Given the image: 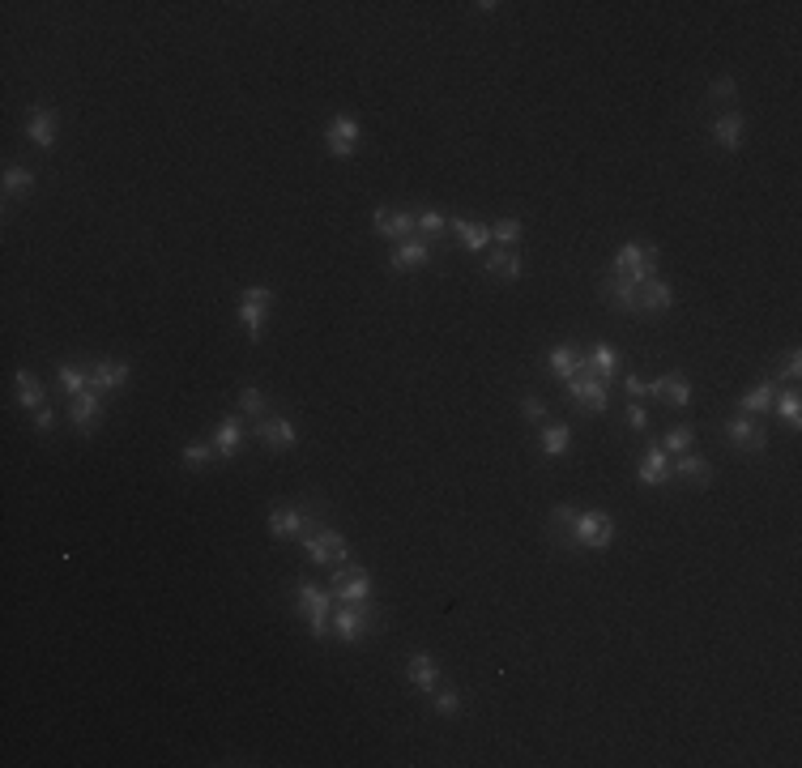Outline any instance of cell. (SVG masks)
Here are the masks:
<instances>
[{"label": "cell", "mask_w": 802, "mask_h": 768, "mask_svg": "<svg viewBox=\"0 0 802 768\" xmlns=\"http://www.w3.org/2000/svg\"><path fill=\"white\" fill-rule=\"evenodd\" d=\"M291 602H295V611L303 615V623H308V636L312 640H329L333 636V594H329V585H316L312 576H295L291 585Z\"/></svg>", "instance_id": "1"}, {"label": "cell", "mask_w": 802, "mask_h": 768, "mask_svg": "<svg viewBox=\"0 0 802 768\" xmlns=\"http://www.w3.org/2000/svg\"><path fill=\"white\" fill-rule=\"evenodd\" d=\"M320 521H329V508L320 500H295V504H274L265 517V530L278 542H295L303 534L320 530Z\"/></svg>", "instance_id": "2"}, {"label": "cell", "mask_w": 802, "mask_h": 768, "mask_svg": "<svg viewBox=\"0 0 802 768\" xmlns=\"http://www.w3.org/2000/svg\"><path fill=\"white\" fill-rule=\"evenodd\" d=\"M384 632V611L372 602H338L333 606V640L342 645H359L367 636H380Z\"/></svg>", "instance_id": "3"}, {"label": "cell", "mask_w": 802, "mask_h": 768, "mask_svg": "<svg viewBox=\"0 0 802 768\" xmlns=\"http://www.w3.org/2000/svg\"><path fill=\"white\" fill-rule=\"evenodd\" d=\"M657 265H662V248H657L653 239H628V244H619V252H615V261H611L606 274L640 286V282L657 278Z\"/></svg>", "instance_id": "4"}, {"label": "cell", "mask_w": 802, "mask_h": 768, "mask_svg": "<svg viewBox=\"0 0 802 768\" xmlns=\"http://www.w3.org/2000/svg\"><path fill=\"white\" fill-rule=\"evenodd\" d=\"M269 312H274V286H244V291H239V299H235V325L244 329V338L252 346L265 342Z\"/></svg>", "instance_id": "5"}, {"label": "cell", "mask_w": 802, "mask_h": 768, "mask_svg": "<svg viewBox=\"0 0 802 768\" xmlns=\"http://www.w3.org/2000/svg\"><path fill=\"white\" fill-rule=\"evenodd\" d=\"M615 542V517L606 508H576L572 551H606Z\"/></svg>", "instance_id": "6"}, {"label": "cell", "mask_w": 802, "mask_h": 768, "mask_svg": "<svg viewBox=\"0 0 802 768\" xmlns=\"http://www.w3.org/2000/svg\"><path fill=\"white\" fill-rule=\"evenodd\" d=\"M329 594H333V602H372L376 576L363 564H355V559H346V564L329 568Z\"/></svg>", "instance_id": "7"}, {"label": "cell", "mask_w": 802, "mask_h": 768, "mask_svg": "<svg viewBox=\"0 0 802 768\" xmlns=\"http://www.w3.org/2000/svg\"><path fill=\"white\" fill-rule=\"evenodd\" d=\"M303 555H308L312 568H338L350 559V538L342 530H333V525H320V530L303 534Z\"/></svg>", "instance_id": "8"}, {"label": "cell", "mask_w": 802, "mask_h": 768, "mask_svg": "<svg viewBox=\"0 0 802 768\" xmlns=\"http://www.w3.org/2000/svg\"><path fill=\"white\" fill-rule=\"evenodd\" d=\"M22 137H26L39 154H52V150H56V137H60V111H56V107H43V103L26 107V116H22Z\"/></svg>", "instance_id": "9"}, {"label": "cell", "mask_w": 802, "mask_h": 768, "mask_svg": "<svg viewBox=\"0 0 802 768\" xmlns=\"http://www.w3.org/2000/svg\"><path fill=\"white\" fill-rule=\"evenodd\" d=\"M721 436H726L730 448H739V453H751V457L768 453V427L760 419H747V414H730V419L721 423Z\"/></svg>", "instance_id": "10"}, {"label": "cell", "mask_w": 802, "mask_h": 768, "mask_svg": "<svg viewBox=\"0 0 802 768\" xmlns=\"http://www.w3.org/2000/svg\"><path fill=\"white\" fill-rule=\"evenodd\" d=\"M564 397H568L572 406L589 410V414H606V410H611V384L598 380V376H589V372H576L572 380H564Z\"/></svg>", "instance_id": "11"}, {"label": "cell", "mask_w": 802, "mask_h": 768, "mask_svg": "<svg viewBox=\"0 0 802 768\" xmlns=\"http://www.w3.org/2000/svg\"><path fill=\"white\" fill-rule=\"evenodd\" d=\"M103 414H107V397H103V393H94V389H86V393L69 397L64 423H69V427L77 431V436H94V431L103 427Z\"/></svg>", "instance_id": "12"}, {"label": "cell", "mask_w": 802, "mask_h": 768, "mask_svg": "<svg viewBox=\"0 0 802 768\" xmlns=\"http://www.w3.org/2000/svg\"><path fill=\"white\" fill-rule=\"evenodd\" d=\"M359 137H363V124L350 116V111H333L329 124H325V154L329 158H355Z\"/></svg>", "instance_id": "13"}, {"label": "cell", "mask_w": 802, "mask_h": 768, "mask_svg": "<svg viewBox=\"0 0 802 768\" xmlns=\"http://www.w3.org/2000/svg\"><path fill=\"white\" fill-rule=\"evenodd\" d=\"M252 436L265 444V453H286V448L299 444V427L291 423V414L274 410V414H265V419L252 423Z\"/></svg>", "instance_id": "14"}, {"label": "cell", "mask_w": 802, "mask_h": 768, "mask_svg": "<svg viewBox=\"0 0 802 768\" xmlns=\"http://www.w3.org/2000/svg\"><path fill=\"white\" fill-rule=\"evenodd\" d=\"M372 231L380 239H389V244H401V239L414 235V210H410V205L384 201V205H376V210H372Z\"/></svg>", "instance_id": "15"}, {"label": "cell", "mask_w": 802, "mask_h": 768, "mask_svg": "<svg viewBox=\"0 0 802 768\" xmlns=\"http://www.w3.org/2000/svg\"><path fill=\"white\" fill-rule=\"evenodd\" d=\"M747 116L739 107L734 111H717L713 116V124H709V137H713V146L721 150V154H739L743 150V141H747Z\"/></svg>", "instance_id": "16"}, {"label": "cell", "mask_w": 802, "mask_h": 768, "mask_svg": "<svg viewBox=\"0 0 802 768\" xmlns=\"http://www.w3.org/2000/svg\"><path fill=\"white\" fill-rule=\"evenodd\" d=\"M653 402H666L670 410H687L692 406V376L683 367H666V372L653 376Z\"/></svg>", "instance_id": "17"}, {"label": "cell", "mask_w": 802, "mask_h": 768, "mask_svg": "<svg viewBox=\"0 0 802 768\" xmlns=\"http://www.w3.org/2000/svg\"><path fill=\"white\" fill-rule=\"evenodd\" d=\"M431 256H436V244H427L423 235H410L401 244L389 248V269L393 274H414V269H427Z\"/></svg>", "instance_id": "18"}, {"label": "cell", "mask_w": 802, "mask_h": 768, "mask_svg": "<svg viewBox=\"0 0 802 768\" xmlns=\"http://www.w3.org/2000/svg\"><path fill=\"white\" fill-rule=\"evenodd\" d=\"M133 380V363H120V359H94L90 363V389L103 393V397H116L128 389Z\"/></svg>", "instance_id": "19"}, {"label": "cell", "mask_w": 802, "mask_h": 768, "mask_svg": "<svg viewBox=\"0 0 802 768\" xmlns=\"http://www.w3.org/2000/svg\"><path fill=\"white\" fill-rule=\"evenodd\" d=\"M244 440H248V427H244V414H227V419H218V427L210 431V444L218 461H235L239 453H244Z\"/></svg>", "instance_id": "20"}, {"label": "cell", "mask_w": 802, "mask_h": 768, "mask_svg": "<svg viewBox=\"0 0 802 768\" xmlns=\"http://www.w3.org/2000/svg\"><path fill=\"white\" fill-rule=\"evenodd\" d=\"M406 683L414 687V692H431V687H440L444 683V666H440V658L431 649H414L410 658H406Z\"/></svg>", "instance_id": "21"}, {"label": "cell", "mask_w": 802, "mask_h": 768, "mask_svg": "<svg viewBox=\"0 0 802 768\" xmlns=\"http://www.w3.org/2000/svg\"><path fill=\"white\" fill-rule=\"evenodd\" d=\"M670 478H679V483H687V487H709L713 478H717V466L704 453H679V457H670Z\"/></svg>", "instance_id": "22"}, {"label": "cell", "mask_w": 802, "mask_h": 768, "mask_svg": "<svg viewBox=\"0 0 802 768\" xmlns=\"http://www.w3.org/2000/svg\"><path fill=\"white\" fill-rule=\"evenodd\" d=\"M777 393H781V384H777L773 376H760V380L751 384V389L739 397V406H734V414H747V419H768V414H773Z\"/></svg>", "instance_id": "23"}, {"label": "cell", "mask_w": 802, "mask_h": 768, "mask_svg": "<svg viewBox=\"0 0 802 768\" xmlns=\"http://www.w3.org/2000/svg\"><path fill=\"white\" fill-rule=\"evenodd\" d=\"M636 483L640 487H666L670 483V453L657 440H649L645 453L636 461Z\"/></svg>", "instance_id": "24"}, {"label": "cell", "mask_w": 802, "mask_h": 768, "mask_svg": "<svg viewBox=\"0 0 802 768\" xmlns=\"http://www.w3.org/2000/svg\"><path fill=\"white\" fill-rule=\"evenodd\" d=\"M547 367H551V376L564 384V380H572L576 372H589L585 367V346H576V342H555L551 350H547Z\"/></svg>", "instance_id": "25"}, {"label": "cell", "mask_w": 802, "mask_h": 768, "mask_svg": "<svg viewBox=\"0 0 802 768\" xmlns=\"http://www.w3.org/2000/svg\"><path fill=\"white\" fill-rule=\"evenodd\" d=\"M585 367H589V376H598V380H606V384H615V376H619V367H623V350L615 346V342H593L589 350H585Z\"/></svg>", "instance_id": "26"}, {"label": "cell", "mask_w": 802, "mask_h": 768, "mask_svg": "<svg viewBox=\"0 0 802 768\" xmlns=\"http://www.w3.org/2000/svg\"><path fill=\"white\" fill-rule=\"evenodd\" d=\"M598 295H602L606 303H611L615 312H623V316H636V312H640V286L623 282V278H615V274H602Z\"/></svg>", "instance_id": "27"}, {"label": "cell", "mask_w": 802, "mask_h": 768, "mask_svg": "<svg viewBox=\"0 0 802 768\" xmlns=\"http://www.w3.org/2000/svg\"><path fill=\"white\" fill-rule=\"evenodd\" d=\"M448 231H453L457 248H465L470 256H483L491 248V227L487 222H474V218H448Z\"/></svg>", "instance_id": "28"}, {"label": "cell", "mask_w": 802, "mask_h": 768, "mask_svg": "<svg viewBox=\"0 0 802 768\" xmlns=\"http://www.w3.org/2000/svg\"><path fill=\"white\" fill-rule=\"evenodd\" d=\"M483 274H487V278H504V282H517V278L525 274L521 248H487V252H483Z\"/></svg>", "instance_id": "29"}, {"label": "cell", "mask_w": 802, "mask_h": 768, "mask_svg": "<svg viewBox=\"0 0 802 768\" xmlns=\"http://www.w3.org/2000/svg\"><path fill=\"white\" fill-rule=\"evenodd\" d=\"M675 286H670L662 274L657 278H649V282H640V312L645 316H657V312H670L675 308Z\"/></svg>", "instance_id": "30"}, {"label": "cell", "mask_w": 802, "mask_h": 768, "mask_svg": "<svg viewBox=\"0 0 802 768\" xmlns=\"http://www.w3.org/2000/svg\"><path fill=\"white\" fill-rule=\"evenodd\" d=\"M13 397H18V406H22L26 414H35L39 406H47V384H43L35 372L18 367V372H13Z\"/></svg>", "instance_id": "31"}, {"label": "cell", "mask_w": 802, "mask_h": 768, "mask_svg": "<svg viewBox=\"0 0 802 768\" xmlns=\"http://www.w3.org/2000/svg\"><path fill=\"white\" fill-rule=\"evenodd\" d=\"M538 453L547 461H559L572 453V423H542L538 427Z\"/></svg>", "instance_id": "32"}, {"label": "cell", "mask_w": 802, "mask_h": 768, "mask_svg": "<svg viewBox=\"0 0 802 768\" xmlns=\"http://www.w3.org/2000/svg\"><path fill=\"white\" fill-rule=\"evenodd\" d=\"M572 517H576V504L559 500L547 512V534H551V547L555 551H572Z\"/></svg>", "instance_id": "33"}, {"label": "cell", "mask_w": 802, "mask_h": 768, "mask_svg": "<svg viewBox=\"0 0 802 768\" xmlns=\"http://www.w3.org/2000/svg\"><path fill=\"white\" fill-rule=\"evenodd\" d=\"M739 94H743V86H739V77L734 73H717V77H709V86H704V103H721L726 111H734L739 107Z\"/></svg>", "instance_id": "34"}, {"label": "cell", "mask_w": 802, "mask_h": 768, "mask_svg": "<svg viewBox=\"0 0 802 768\" xmlns=\"http://www.w3.org/2000/svg\"><path fill=\"white\" fill-rule=\"evenodd\" d=\"M427 709L436 713V717H461V709H465V696H461V687H453V683H440V687H431L427 692Z\"/></svg>", "instance_id": "35"}, {"label": "cell", "mask_w": 802, "mask_h": 768, "mask_svg": "<svg viewBox=\"0 0 802 768\" xmlns=\"http://www.w3.org/2000/svg\"><path fill=\"white\" fill-rule=\"evenodd\" d=\"M414 235H423L427 244H440L448 235V214L436 210V205H419V210H414Z\"/></svg>", "instance_id": "36"}, {"label": "cell", "mask_w": 802, "mask_h": 768, "mask_svg": "<svg viewBox=\"0 0 802 768\" xmlns=\"http://www.w3.org/2000/svg\"><path fill=\"white\" fill-rule=\"evenodd\" d=\"M0 188H5V197H30L39 188V175L26 163H9L5 175H0Z\"/></svg>", "instance_id": "37"}, {"label": "cell", "mask_w": 802, "mask_h": 768, "mask_svg": "<svg viewBox=\"0 0 802 768\" xmlns=\"http://www.w3.org/2000/svg\"><path fill=\"white\" fill-rule=\"evenodd\" d=\"M235 410L244 414V419H265V414H274V397L265 389H256V384H244L235 397Z\"/></svg>", "instance_id": "38"}, {"label": "cell", "mask_w": 802, "mask_h": 768, "mask_svg": "<svg viewBox=\"0 0 802 768\" xmlns=\"http://www.w3.org/2000/svg\"><path fill=\"white\" fill-rule=\"evenodd\" d=\"M214 461H218V453H214L210 440H184V444H180V466H184V470L201 474V470H210Z\"/></svg>", "instance_id": "39"}, {"label": "cell", "mask_w": 802, "mask_h": 768, "mask_svg": "<svg viewBox=\"0 0 802 768\" xmlns=\"http://www.w3.org/2000/svg\"><path fill=\"white\" fill-rule=\"evenodd\" d=\"M56 384L64 397H77L90 389V363H56Z\"/></svg>", "instance_id": "40"}, {"label": "cell", "mask_w": 802, "mask_h": 768, "mask_svg": "<svg viewBox=\"0 0 802 768\" xmlns=\"http://www.w3.org/2000/svg\"><path fill=\"white\" fill-rule=\"evenodd\" d=\"M773 414L781 419V427H790V431L802 427V397H798V384H790V389H781V393H777Z\"/></svg>", "instance_id": "41"}, {"label": "cell", "mask_w": 802, "mask_h": 768, "mask_svg": "<svg viewBox=\"0 0 802 768\" xmlns=\"http://www.w3.org/2000/svg\"><path fill=\"white\" fill-rule=\"evenodd\" d=\"M525 239V222L521 218H495L491 222V244L495 248H521Z\"/></svg>", "instance_id": "42"}, {"label": "cell", "mask_w": 802, "mask_h": 768, "mask_svg": "<svg viewBox=\"0 0 802 768\" xmlns=\"http://www.w3.org/2000/svg\"><path fill=\"white\" fill-rule=\"evenodd\" d=\"M657 444H662L670 457L692 453V448H696V427H692V423H679V427H670V431H666V436L657 440Z\"/></svg>", "instance_id": "43"}, {"label": "cell", "mask_w": 802, "mask_h": 768, "mask_svg": "<svg viewBox=\"0 0 802 768\" xmlns=\"http://www.w3.org/2000/svg\"><path fill=\"white\" fill-rule=\"evenodd\" d=\"M768 376H773L777 384H785V389H790V384H798V380H802V350L790 346V350H785V359H781V367H773Z\"/></svg>", "instance_id": "44"}, {"label": "cell", "mask_w": 802, "mask_h": 768, "mask_svg": "<svg viewBox=\"0 0 802 768\" xmlns=\"http://www.w3.org/2000/svg\"><path fill=\"white\" fill-rule=\"evenodd\" d=\"M623 393H628V402H653V376L645 372H623Z\"/></svg>", "instance_id": "45"}, {"label": "cell", "mask_w": 802, "mask_h": 768, "mask_svg": "<svg viewBox=\"0 0 802 768\" xmlns=\"http://www.w3.org/2000/svg\"><path fill=\"white\" fill-rule=\"evenodd\" d=\"M521 419L529 423V427H542V423H551V406L542 402V397H521Z\"/></svg>", "instance_id": "46"}, {"label": "cell", "mask_w": 802, "mask_h": 768, "mask_svg": "<svg viewBox=\"0 0 802 768\" xmlns=\"http://www.w3.org/2000/svg\"><path fill=\"white\" fill-rule=\"evenodd\" d=\"M649 410H645V402H628V406H623V427H628L632 431V436H645V431H649Z\"/></svg>", "instance_id": "47"}, {"label": "cell", "mask_w": 802, "mask_h": 768, "mask_svg": "<svg viewBox=\"0 0 802 768\" xmlns=\"http://www.w3.org/2000/svg\"><path fill=\"white\" fill-rule=\"evenodd\" d=\"M56 423H60V414H56L52 406H39L35 414H30V427H35V431H39V436H47V431H52Z\"/></svg>", "instance_id": "48"}, {"label": "cell", "mask_w": 802, "mask_h": 768, "mask_svg": "<svg viewBox=\"0 0 802 768\" xmlns=\"http://www.w3.org/2000/svg\"><path fill=\"white\" fill-rule=\"evenodd\" d=\"M474 13H495V9H500V5H495V0H478V5H470Z\"/></svg>", "instance_id": "49"}]
</instances>
